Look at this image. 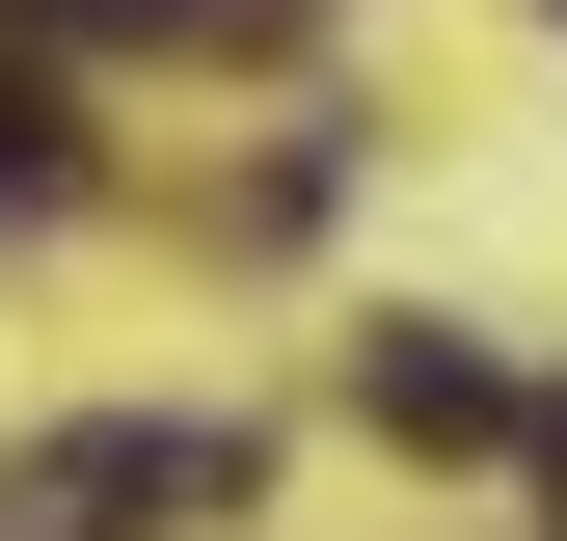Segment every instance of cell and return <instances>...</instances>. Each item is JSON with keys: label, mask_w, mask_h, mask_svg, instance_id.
Returning <instances> with one entry per match:
<instances>
[{"label": "cell", "mask_w": 567, "mask_h": 541, "mask_svg": "<svg viewBox=\"0 0 567 541\" xmlns=\"http://www.w3.org/2000/svg\"><path fill=\"white\" fill-rule=\"evenodd\" d=\"M514 460H540V514H567V406H540V433H514Z\"/></svg>", "instance_id": "obj_4"}, {"label": "cell", "mask_w": 567, "mask_h": 541, "mask_svg": "<svg viewBox=\"0 0 567 541\" xmlns=\"http://www.w3.org/2000/svg\"><path fill=\"white\" fill-rule=\"evenodd\" d=\"M270 460L244 433H163V406H135V433H54V460H0V541H135V514H244Z\"/></svg>", "instance_id": "obj_1"}, {"label": "cell", "mask_w": 567, "mask_h": 541, "mask_svg": "<svg viewBox=\"0 0 567 541\" xmlns=\"http://www.w3.org/2000/svg\"><path fill=\"white\" fill-rule=\"evenodd\" d=\"M54 190H82V109H54V82H0V217H54Z\"/></svg>", "instance_id": "obj_3"}, {"label": "cell", "mask_w": 567, "mask_h": 541, "mask_svg": "<svg viewBox=\"0 0 567 541\" xmlns=\"http://www.w3.org/2000/svg\"><path fill=\"white\" fill-rule=\"evenodd\" d=\"M351 433H405V460H514L540 406L460 353V325H351Z\"/></svg>", "instance_id": "obj_2"}, {"label": "cell", "mask_w": 567, "mask_h": 541, "mask_svg": "<svg viewBox=\"0 0 567 541\" xmlns=\"http://www.w3.org/2000/svg\"><path fill=\"white\" fill-rule=\"evenodd\" d=\"M540 28H567V0H540Z\"/></svg>", "instance_id": "obj_5"}]
</instances>
